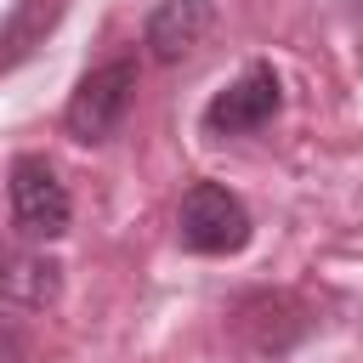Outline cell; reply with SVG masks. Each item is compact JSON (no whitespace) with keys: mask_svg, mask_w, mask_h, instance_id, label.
<instances>
[{"mask_svg":"<svg viewBox=\"0 0 363 363\" xmlns=\"http://www.w3.org/2000/svg\"><path fill=\"white\" fill-rule=\"evenodd\" d=\"M210 28H216V6L210 0H159L147 11L142 40H147V51L159 62H187L210 40Z\"/></svg>","mask_w":363,"mask_h":363,"instance_id":"cell-5","label":"cell"},{"mask_svg":"<svg viewBox=\"0 0 363 363\" xmlns=\"http://www.w3.org/2000/svg\"><path fill=\"white\" fill-rule=\"evenodd\" d=\"M0 295H17V301H28V306L57 301V261H40V255H11V261H0Z\"/></svg>","mask_w":363,"mask_h":363,"instance_id":"cell-6","label":"cell"},{"mask_svg":"<svg viewBox=\"0 0 363 363\" xmlns=\"http://www.w3.org/2000/svg\"><path fill=\"white\" fill-rule=\"evenodd\" d=\"M278 108H284V85H278V74H272L267 62H250L227 91L210 96V108H204V130H210V136H250V130L272 125Z\"/></svg>","mask_w":363,"mask_h":363,"instance_id":"cell-4","label":"cell"},{"mask_svg":"<svg viewBox=\"0 0 363 363\" xmlns=\"http://www.w3.org/2000/svg\"><path fill=\"white\" fill-rule=\"evenodd\" d=\"M176 233L193 255H233L250 244V210L238 204V193H227L216 182H193L182 193Z\"/></svg>","mask_w":363,"mask_h":363,"instance_id":"cell-2","label":"cell"},{"mask_svg":"<svg viewBox=\"0 0 363 363\" xmlns=\"http://www.w3.org/2000/svg\"><path fill=\"white\" fill-rule=\"evenodd\" d=\"M130 102H136V62H102V68H91L79 85H74V96H68V108H62V125H68V136L74 142H108L119 125H125V113H130Z\"/></svg>","mask_w":363,"mask_h":363,"instance_id":"cell-1","label":"cell"},{"mask_svg":"<svg viewBox=\"0 0 363 363\" xmlns=\"http://www.w3.org/2000/svg\"><path fill=\"white\" fill-rule=\"evenodd\" d=\"M6 193H11V221H17L28 238H62V233H68L74 204H68V187L57 182V170H51L45 159L23 153V159L11 164Z\"/></svg>","mask_w":363,"mask_h":363,"instance_id":"cell-3","label":"cell"}]
</instances>
